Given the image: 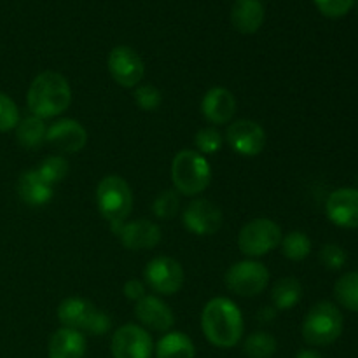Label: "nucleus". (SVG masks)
I'll return each mask as SVG.
<instances>
[{
  "label": "nucleus",
  "mask_w": 358,
  "mask_h": 358,
  "mask_svg": "<svg viewBox=\"0 0 358 358\" xmlns=\"http://www.w3.org/2000/svg\"><path fill=\"white\" fill-rule=\"evenodd\" d=\"M201 331L210 345L224 350L233 348L243 338V315L227 297H213L203 308Z\"/></svg>",
  "instance_id": "1"
},
{
  "label": "nucleus",
  "mask_w": 358,
  "mask_h": 358,
  "mask_svg": "<svg viewBox=\"0 0 358 358\" xmlns=\"http://www.w3.org/2000/svg\"><path fill=\"white\" fill-rule=\"evenodd\" d=\"M70 101H72V90L69 80L62 73L52 70L38 73L28 87L27 103L35 117H58L70 107Z\"/></svg>",
  "instance_id": "2"
},
{
  "label": "nucleus",
  "mask_w": 358,
  "mask_h": 358,
  "mask_svg": "<svg viewBox=\"0 0 358 358\" xmlns=\"http://www.w3.org/2000/svg\"><path fill=\"white\" fill-rule=\"evenodd\" d=\"M171 180L178 194L198 196L210 185L212 166L208 159L198 150L184 149L173 157Z\"/></svg>",
  "instance_id": "3"
},
{
  "label": "nucleus",
  "mask_w": 358,
  "mask_h": 358,
  "mask_svg": "<svg viewBox=\"0 0 358 358\" xmlns=\"http://www.w3.org/2000/svg\"><path fill=\"white\" fill-rule=\"evenodd\" d=\"M96 206L101 217L117 229L128 220L133 210V192L128 182L119 175H107L96 185Z\"/></svg>",
  "instance_id": "4"
},
{
  "label": "nucleus",
  "mask_w": 358,
  "mask_h": 358,
  "mask_svg": "<svg viewBox=\"0 0 358 358\" xmlns=\"http://www.w3.org/2000/svg\"><path fill=\"white\" fill-rule=\"evenodd\" d=\"M345 329L341 310L331 301H320L308 311L303 322V338L310 346H329L338 341Z\"/></svg>",
  "instance_id": "5"
},
{
  "label": "nucleus",
  "mask_w": 358,
  "mask_h": 358,
  "mask_svg": "<svg viewBox=\"0 0 358 358\" xmlns=\"http://www.w3.org/2000/svg\"><path fill=\"white\" fill-rule=\"evenodd\" d=\"M58 320L62 327L86 332L91 336H103L110 329L112 322L107 313L98 310L91 301L83 297H66L58 306Z\"/></svg>",
  "instance_id": "6"
},
{
  "label": "nucleus",
  "mask_w": 358,
  "mask_h": 358,
  "mask_svg": "<svg viewBox=\"0 0 358 358\" xmlns=\"http://www.w3.org/2000/svg\"><path fill=\"white\" fill-rule=\"evenodd\" d=\"M283 234L278 224L266 217L250 220L238 234V247L247 257H262L275 250Z\"/></svg>",
  "instance_id": "7"
},
{
  "label": "nucleus",
  "mask_w": 358,
  "mask_h": 358,
  "mask_svg": "<svg viewBox=\"0 0 358 358\" xmlns=\"http://www.w3.org/2000/svg\"><path fill=\"white\" fill-rule=\"evenodd\" d=\"M224 280L227 289L236 296L255 297L268 287L269 271L262 262L247 259L231 266Z\"/></svg>",
  "instance_id": "8"
},
{
  "label": "nucleus",
  "mask_w": 358,
  "mask_h": 358,
  "mask_svg": "<svg viewBox=\"0 0 358 358\" xmlns=\"http://www.w3.org/2000/svg\"><path fill=\"white\" fill-rule=\"evenodd\" d=\"M145 283L161 296H173L184 285V269L171 257H154L143 269Z\"/></svg>",
  "instance_id": "9"
},
{
  "label": "nucleus",
  "mask_w": 358,
  "mask_h": 358,
  "mask_svg": "<svg viewBox=\"0 0 358 358\" xmlns=\"http://www.w3.org/2000/svg\"><path fill=\"white\" fill-rule=\"evenodd\" d=\"M108 72L112 79L122 87H136L145 76V65L135 49L128 45H117L108 52Z\"/></svg>",
  "instance_id": "10"
},
{
  "label": "nucleus",
  "mask_w": 358,
  "mask_h": 358,
  "mask_svg": "<svg viewBox=\"0 0 358 358\" xmlns=\"http://www.w3.org/2000/svg\"><path fill=\"white\" fill-rule=\"evenodd\" d=\"M110 350L114 358H150L154 343L145 329L136 324H126L112 336Z\"/></svg>",
  "instance_id": "11"
},
{
  "label": "nucleus",
  "mask_w": 358,
  "mask_h": 358,
  "mask_svg": "<svg viewBox=\"0 0 358 358\" xmlns=\"http://www.w3.org/2000/svg\"><path fill=\"white\" fill-rule=\"evenodd\" d=\"M222 212L210 199H194L182 213V222L196 236H212L222 227Z\"/></svg>",
  "instance_id": "12"
},
{
  "label": "nucleus",
  "mask_w": 358,
  "mask_h": 358,
  "mask_svg": "<svg viewBox=\"0 0 358 358\" xmlns=\"http://www.w3.org/2000/svg\"><path fill=\"white\" fill-rule=\"evenodd\" d=\"M226 140L236 154L254 157L264 150L266 131L259 122L250 121V119H240L227 126Z\"/></svg>",
  "instance_id": "13"
},
{
  "label": "nucleus",
  "mask_w": 358,
  "mask_h": 358,
  "mask_svg": "<svg viewBox=\"0 0 358 358\" xmlns=\"http://www.w3.org/2000/svg\"><path fill=\"white\" fill-rule=\"evenodd\" d=\"M327 219L343 229H358V189L341 187L329 194L325 203Z\"/></svg>",
  "instance_id": "14"
},
{
  "label": "nucleus",
  "mask_w": 358,
  "mask_h": 358,
  "mask_svg": "<svg viewBox=\"0 0 358 358\" xmlns=\"http://www.w3.org/2000/svg\"><path fill=\"white\" fill-rule=\"evenodd\" d=\"M45 142L58 152L76 154L87 143V131L76 119H59L48 128Z\"/></svg>",
  "instance_id": "15"
},
{
  "label": "nucleus",
  "mask_w": 358,
  "mask_h": 358,
  "mask_svg": "<svg viewBox=\"0 0 358 358\" xmlns=\"http://www.w3.org/2000/svg\"><path fill=\"white\" fill-rule=\"evenodd\" d=\"M114 231L117 233L122 247L128 250H149L157 247L161 241V227L147 219L124 222Z\"/></svg>",
  "instance_id": "16"
},
{
  "label": "nucleus",
  "mask_w": 358,
  "mask_h": 358,
  "mask_svg": "<svg viewBox=\"0 0 358 358\" xmlns=\"http://www.w3.org/2000/svg\"><path fill=\"white\" fill-rule=\"evenodd\" d=\"M135 317L143 327L156 332H170L175 325V315L164 301L156 296H145L135 306Z\"/></svg>",
  "instance_id": "17"
},
{
  "label": "nucleus",
  "mask_w": 358,
  "mask_h": 358,
  "mask_svg": "<svg viewBox=\"0 0 358 358\" xmlns=\"http://www.w3.org/2000/svg\"><path fill=\"white\" fill-rule=\"evenodd\" d=\"M236 112V98L226 87H212L201 100V114L212 124H227Z\"/></svg>",
  "instance_id": "18"
},
{
  "label": "nucleus",
  "mask_w": 358,
  "mask_h": 358,
  "mask_svg": "<svg viewBox=\"0 0 358 358\" xmlns=\"http://www.w3.org/2000/svg\"><path fill=\"white\" fill-rule=\"evenodd\" d=\"M86 336L73 329L59 327L49 339V358H84L86 355Z\"/></svg>",
  "instance_id": "19"
},
{
  "label": "nucleus",
  "mask_w": 358,
  "mask_h": 358,
  "mask_svg": "<svg viewBox=\"0 0 358 358\" xmlns=\"http://www.w3.org/2000/svg\"><path fill=\"white\" fill-rule=\"evenodd\" d=\"M266 10L261 0H236L231 7V23L240 34H255L264 23Z\"/></svg>",
  "instance_id": "20"
},
{
  "label": "nucleus",
  "mask_w": 358,
  "mask_h": 358,
  "mask_svg": "<svg viewBox=\"0 0 358 358\" xmlns=\"http://www.w3.org/2000/svg\"><path fill=\"white\" fill-rule=\"evenodd\" d=\"M17 194L27 205L42 206L51 201L52 185L48 184L37 170H28L21 173L17 180Z\"/></svg>",
  "instance_id": "21"
},
{
  "label": "nucleus",
  "mask_w": 358,
  "mask_h": 358,
  "mask_svg": "<svg viewBox=\"0 0 358 358\" xmlns=\"http://www.w3.org/2000/svg\"><path fill=\"white\" fill-rule=\"evenodd\" d=\"M196 348L187 334L170 331L157 341L156 358H194Z\"/></svg>",
  "instance_id": "22"
},
{
  "label": "nucleus",
  "mask_w": 358,
  "mask_h": 358,
  "mask_svg": "<svg viewBox=\"0 0 358 358\" xmlns=\"http://www.w3.org/2000/svg\"><path fill=\"white\" fill-rule=\"evenodd\" d=\"M301 297H303V285L294 276L280 278L271 289V301L276 310H292L299 304Z\"/></svg>",
  "instance_id": "23"
},
{
  "label": "nucleus",
  "mask_w": 358,
  "mask_h": 358,
  "mask_svg": "<svg viewBox=\"0 0 358 358\" xmlns=\"http://www.w3.org/2000/svg\"><path fill=\"white\" fill-rule=\"evenodd\" d=\"M45 135H48V126L44 119L35 117V115L21 119L16 126V140L24 149L41 147L42 143H45Z\"/></svg>",
  "instance_id": "24"
},
{
  "label": "nucleus",
  "mask_w": 358,
  "mask_h": 358,
  "mask_svg": "<svg viewBox=\"0 0 358 358\" xmlns=\"http://www.w3.org/2000/svg\"><path fill=\"white\" fill-rule=\"evenodd\" d=\"M334 297L343 308L358 313V271L345 273L336 282Z\"/></svg>",
  "instance_id": "25"
},
{
  "label": "nucleus",
  "mask_w": 358,
  "mask_h": 358,
  "mask_svg": "<svg viewBox=\"0 0 358 358\" xmlns=\"http://www.w3.org/2000/svg\"><path fill=\"white\" fill-rule=\"evenodd\" d=\"M278 350V343L269 332H254L243 343V352L248 358H271Z\"/></svg>",
  "instance_id": "26"
},
{
  "label": "nucleus",
  "mask_w": 358,
  "mask_h": 358,
  "mask_svg": "<svg viewBox=\"0 0 358 358\" xmlns=\"http://www.w3.org/2000/svg\"><path fill=\"white\" fill-rule=\"evenodd\" d=\"M280 245H282L283 255L290 261H304L311 254V247H313L310 236L303 231H292L285 234Z\"/></svg>",
  "instance_id": "27"
},
{
  "label": "nucleus",
  "mask_w": 358,
  "mask_h": 358,
  "mask_svg": "<svg viewBox=\"0 0 358 358\" xmlns=\"http://www.w3.org/2000/svg\"><path fill=\"white\" fill-rule=\"evenodd\" d=\"M38 175L55 187L69 175V161L63 156H48L37 168Z\"/></svg>",
  "instance_id": "28"
},
{
  "label": "nucleus",
  "mask_w": 358,
  "mask_h": 358,
  "mask_svg": "<svg viewBox=\"0 0 358 358\" xmlns=\"http://www.w3.org/2000/svg\"><path fill=\"white\" fill-rule=\"evenodd\" d=\"M222 135H220L219 129L213 128V126L199 129V131L196 133L194 138L196 149H198V152L203 154V156H212V154L219 152V149L222 147Z\"/></svg>",
  "instance_id": "29"
},
{
  "label": "nucleus",
  "mask_w": 358,
  "mask_h": 358,
  "mask_svg": "<svg viewBox=\"0 0 358 358\" xmlns=\"http://www.w3.org/2000/svg\"><path fill=\"white\" fill-rule=\"evenodd\" d=\"M180 208L177 191H163L152 203V212L157 219H173Z\"/></svg>",
  "instance_id": "30"
},
{
  "label": "nucleus",
  "mask_w": 358,
  "mask_h": 358,
  "mask_svg": "<svg viewBox=\"0 0 358 358\" xmlns=\"http://www.w3.org/2000/svg\"><path fill=\"white\" fill-rule=\"evenodd\" d=\"M135 101L142 110L152 112L161 105L163 94L152 84H138L135 90Z\"/></svg>",
  "instance_id": "31"
},
{
  "label": "nucleus",
  "mask_w": 358,
  "mask_h": 358,
  "mask_svg": "<svg viewBox=\"0 0 358 358\" xmlns=\"http://www.w3.org/2000/svg\"><path fill=\"white\" fill-rule=\"evenodd\" d=\"M21 119L17 105L6 93H0V133L16 129Z\"/></svg>",
  "instance_id": "32"
},
{
  "label": "nucleus",
  "mask_w": 358,
  "mask_h": 358,
  "mask_svg": "<svg viewBox=\"0 0 358 358\" xmlns=\"http://www.w3.org/2000/svg\"><path fill=\"white\" fill-rule=\"evenodd\" d=\"M348 261V255H346L345 248L339 247L336 243H327L322 247L320 250V262L327 269H332V271H338Z\"/></svg>",
  "instance_id": "33"
},
{
  "label": "nucleus",
  "mask_w": 358,
  "mask_h": 358,
  "mask_svg": "<svg viewBox=\"0 0 358 358\" xmlns=\"http://www.w3.org/2000/svg\"><path fill=\"white\" fill-rule=\"evenodd\" d=\"M355 0H315V6L324 16L341 17L350 13Z\"/></svg>",
  "instance_id": "34"
},
{
  "label": "nucleus",
  "mask_w": 358,
  "mask_h": 358,
  "mask_svg": "<svg viewBox=\"0 0 358 358\" xmlns=\"http://www.w3.org/2000/svg\"><path fill=\"white\" fill-rule=\"evenodd\" d=\"M122 290H124V296L128 297L129 301H135V303H138L140 299H143V297L147 296L145 285L136 278L128 280V282L124 283V287H122Z\"/></svg>",
  "instance_id": "35"
},
{
  "label": "nucleus",
  "mask_w": 358,
  "mask_h": 358,
  "mask_svg": "<svg viewBox=\"0 0 358 358\" xmlns=\"http://www.w3.org/2000/svg\"><path fill=\"white\" fill-rule=\"evenodd\" d=\"M296 358H322V355L318 352H315V350H301Z\"/></svg>",
  "instance_id": "36"
}]
</instances>
